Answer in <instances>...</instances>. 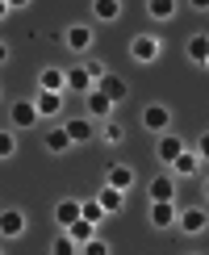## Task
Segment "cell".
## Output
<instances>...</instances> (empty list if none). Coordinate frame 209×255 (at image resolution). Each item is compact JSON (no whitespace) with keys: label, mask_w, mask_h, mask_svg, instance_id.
Instances as JSON below:
<instances>
[{"label":"cell","mask_w":209,"mask_h":255,"mask_svg":"<svg viewBox=\"0 0 209 255\" xmlns=\"http://www.w3.org/2000/svg\"><path fill=\"white\" fill-rule=\"evenodd\" d=\"M63 101H67V97H59V92H38V97H34V113H38V118H59Z\"/></svg>","instance_id":"cell-14"},{"label":"cell","mask_w":209,"mask_h":255,"mask_svg":"<svg viewBox=\"0 0 209 255\" xmlns=\"http://www.w3.org/2000/svg\"><path fill=\"white\" fill-rule=\"evenodd\" d=\"M113 109H117V105L104 97V92H97V88L84 97V118H88V122H109V118H113Z\"/></svg>","instance_id":"cell-3"},{"label":"cell","mask_w":209,"mask_h":255,"mask_svg":"<svg viewBox=\"0 0 209 255\" xmlns=\"http://www.w3.org/2000/svg\"><path fill=\"white\" fill-rule=\"evenodd\" d=\"M201 167H205V163H201V159H197V155L184 146V151H180V159L172 163V176H184V180H188V176H197V172H201Z\"/></svg>","instance_id":"cell-17"},{"label":"cell","mask_w":209,"mask_h":255,"mask_svg":"<svg viewBox=\"0 0 209 255\" xmlns=\"http://www.w3.org/2000/svg\"><path fill=\"white\" fill-rule=\"evenodd\" d=\"M50 255H80V247H76L67 235H59L55 243H50Z\"/></svg>","instance_id":"cell-29"},{"label":"cell","mask_w":209,"mask_h":255,"mask_svg":"<svg viewBox=\"0 0 209 255\" xmlns=\"http://www.w3.org/2000/svg\"><path fill=\"white\" fill-rule=\"evenodd\" d=\"M29 226V218L21 209H0V239H21Z\"/></svg>","instance_id":"cell-8"},{"label":"cell","mask_w":209,"mask_h":255,"mask_svg":"<svg viewBox=\"0 0 209 255\" xmlns=\"http://www.w3.org/2000/svg\"><path fill=\"white\" fill-rule=\"evenodd\" d=\"M55 222H59V230H67L71 222H80V201H71V197H63L59 205H55Z\"/></svg>","instance_id":"cell-18"},{"label":"cell","mask_w":209,"mask_h":255,"mask_svg":"<svg viewBox=\"0 0 209 255\" xmlns=\"http://www.w3.org/2000/svg\"><path fill=\"white\" fill-rule=\"evenodd\" d=\"M142 126H146L151 134H167V130H172V109L159 105V101L146 105V109H142Z\"/></svg>","instance_id":"cell-4"},{"label":"cell","mask_w":209,"mask_h":255,"mask_svg":"<svg viewBox=\"0 0 209 255\" xmlns=\"http://www.w3.org/2000/svg\"><path fill=\"white\" fill-rule=\"evenodd\" d=\"M97 92H104V97L117 105V101H125V92H130V88H125V80H121V76H113V71H109V76L97 84Z\"/></svg>","instance_id":"cell-20"},{"label":"cell","mask_w":209,"mask_h":255,"mask_svg":"<svg viewBox=\"0 0 209 255\" xmlns=\"http://www.w3.org/2000/svg\"><path fill=\"white\" fill-rule=\"evenodd\" d=\"M8 13H13V4H8V0H0V21H4Z\"/></svg>","instance_id":"cell-31"},{"label":"cell","mask_w":209,"mask_h":255,"mask_svg":"<svg viewBox=\"0 0 209 255\" xmlns=\"http://www.w3.org/2000/svg\"><path fill=\"white\" fill-rule=\"evenodd\" d=\"M0 255H4V247H0Z\"/></svg>","instance_id":"cell-34"},{"label":"cell","mask_w":209,"mask_h":255,"mask_svg":"<svg viewBox=\"0 0 209 255\" xmlns=\"http://www.w3.org/2000/svg\"><path fill=\"white\" fill-rule=\"evenodd\" d=\"M63 88H67L63 67H42L38 71V92H59V97H63Z\"/></svg>","instance_id":"cell-16"},{"label":"cell","mask_w":209,"mask_h":255,"mask_svg":"<svg viewBox=\"0 0 209 255\" xmlns=\"http://www.w3.org/2000/svg\"><path fill=\"white\" fill-rule=\"evenodd\" d=\"M159 55H163V42L155 38V34H134L130 38V59L134 63H146V67H151Z\"/></svg>","instance_id":"cell-1"},{"label":"cell","mask_w":209,"mask_h":255,"mask_svg":"<svg viewBox=\"0 0 209 255\" xmlns=\"http://www.w3.org/2000/svg\"><path fill=\"white\" fill-rule=\"evenodd\" d=\"M63 42H67V50H76V55H84V50H92V25H67V34H63Z\"/></svg>","instance_id":"cell-13"},{"label":"cell","mask_w":209,"mask_h":255,"mask_svg":"<svg viewBox=\"0 0 209 255\" xmlns=\"http://www.w3.org/2000/svg\"><path fill=\"white\" fill-rule=\"evenodd\" d=\"M38 122V113H34V101H13L8 105V130H29V126Z\"/></svg>","instance_id":"cell-7"},{"label":"cell","mask_w":209,"mask_h":255,"mask_svg":"<svg viewBox=\"0 0 209 255\" xmlns=\"http://www.w3.org/2000/svg\"><path fill=\"white\" fill-rule=\"evenodd\" d=\"M80 222H88V226H97V230H101V222H104V214H101L97 197H92V201H80Z\"/></svg>","instance_id":"cell-26"},{"label":"cell","mask_w":209,"mask_h":255,"mask_svg":"<svg viewBox=\"0 0 209 255\" xmlns=\"http://www.w3.org/2000/svg\"><path fill=\"white\" fill-rule=\"evenodd\" d=\"M97 205H101V214H104V218H109V214H121V209H125V193H117V188H109V184H101Z\"/></svg>","instance_id":"cell-15"},{"label":"cell","mask_w":209,"mask_h":255,"mask_svg":"<svg viewBox=\"0 0 209 255\" xmlns=\"http://www.w3.org/2000/svg\"><path fill=\"white\" fill-rule=\"evenodd\" d=\"M63 134H67L71 146H84V142H92V138H97V122H88V118H67Z\"/></svg>","instance_id":"cell-6"},{"label":"cell","mask_w":209,"mask_h":255,"mask_svg":"<svg viewBox=\"0 0 209 255\" xmlns=\"http://www.w3.org/2000/svg\"><path fill=\"white\" fill-rule=\"evenodd\" d=\"M97 138H101L104 146H121V142H125V126L109 118V122H101V130H97Z\"/></svg>","instance_id":"cell-21"},{"label":"cell","mask_w":209,"mask_h":255,"mask_svg":"<svg viewBox=\"0 0 209 255\" xmlns=\"http://www.w3.org/2000/svg\"><path fill=\"white\" fill-rule=\"evenodd\" d=\"M180 151H184V138L180 134H172V130L159 134V142H155V159H159L163 167H172L176 159H180Z\"/></svg>","instance_id":"cell-5"},{"label":"cell","mask_w":209,"mask_h":255,"mask_svg":"<svg viewBox=\"0 0 209 255\" xmlns=\"http://www.w3.org/2000/svg\"><path fill=\"white\" fill-rule=\"evenodd\" d=\"M4 63H8V46H4V42H0V67H4Z\"/></svg>","instance_id":"cell-32"},{"label":"cell","mask_w":209,"mask_h":255,"mask_svg":"<svg viewBox=\"0 0 209 255\" xmlns=\"http://www.w3.org/2000/svg\"><path fill=\"white\" fill-rule=\"evenodd\" d=\"M176 188H180V184H176V176L172 172H159L151 184H146V193H151V201H176Z\"/></svg>","instance_id":"cell-11"},{"label":"cell","mask_w":209,"mask_h":255,"mask_svg":"<svg viewBox=\"0 0 209 255\" xmlns=\"http://www.w3.org/2000/svg\"><path fill=\"white\" fill-rule=\"evenodd\" d=\"M13 155H17V134L0 130V159H13Z\"/></svg>","instance_id":"cell-28"},{"label":"cell","mask_w":209,"mask_h":255,"mask_svg":"<svg viewBox=\"0 0 209 255\" xmlns=\"http://www.w3.org/2000/svg\"><path fill=\"white\" fill-rule=\"evenodd\" d=\"M63 76H67V88H63V97H67V92H76V97H88V92L97 88V84L88 80V71H84V63H80V67H67Z\"/></svg>","instance_id":"cell-12"},{"label":"cell","mask_w":209,"mask_h":255,"mask_svg":"<svg viewBox=\"0 0 209 255\" xmlns=\"http://www.w3.org/2000/svg\"><path fill=\"white\" fill-rule=\"evenodd\" d=\"M92 17L97 21H117L121 17V0H92Z\"/></svg>","instance_id":"cell-23"},{"label":"cell","mask_w":209,"mask_h":255,"mask_svg":"<svg viewBox=\"0 0 209 255\" xmlns=\"http://www.w3.org/2000/svg\"><path fill=\"white\" fill-rule=\"evenodd\" d=\"M42 142H46V151H50V155H67V151H71V142H67V134H63V126L46 130V138H42Z\"/></svg>","instance_id":"cell-24"},{"label":"cell","mask_w":209,"mask_h":255,"mask_svg":"<svg viewBox=\"0 0 209 255\" xmlns=\"http://www.w3.org/2000/svg\"><path fill=\"white\" fill-rule=\"evenodd\" d=\"M176 8H180L176 0H151V4H146V13H151L155 21H172V17H176Z\"/></svg>","instance_id":"cell-25"},{"label":"cell","mask_w":209,"mask_h":255,"mask_svg":"<svg viewBox=\"0 0 209 255\" xmlns=\"http://www.w3.org/2000/svg\"><path fill=\"white\" fill-rule=\"evenodd\" d=\"M63 235H67L71 243H76V247H84V243H88V239H97L101 230H97V226H88V222H71V226L63 230Z\"/></svg>","instance_id":"cell-22"},{"label":"cell","mask_w":209,"mask_h":255,"mask_svg":"<svg viewBox=\"0 0 209 255\" xmlns=\"http://www.w3.org/2000/svg\"><path fill=\"white\" fill-rule=\"evenodd\" d=\"M80 255H113V247H109V243H104V239L97 235V239H88V243L80 247Z\"/></svg>","instance_id":"cell-27"},{"label":"cell","mask_w":209,"mask_h":255,"mask_svg":"<svg viewBox=\"0 0 209 255\" xmlns=\"http://www.w3.org/2000/svg\"><path fill=\"white\" fill-rule=\"evenodd\" d=\"M184 55L193 59L197 67H205V63H209V38L205 34H193V38H188V46H184Z\"/></svg>","instance_id":"cell-19"},{"label":"cell","mask_w":209,"mask_h":255,"mask_svg":"<svg viewBox=\"0 0 209 255\" xmlns=\"http://www.w3.org/2000/svg\"><path fill=\"white\" fill-rule=\"evenodd\" d=\"M151 226L155 230H172L176 226V201H151Z\"/></svg>","instance_id":"cell-10"},{"label":"cell","mask_w":209,"mask_h":255,"mask_svg":"<svg viewBox=\"0 0 209 255\" xmlns=\"http://www.w3.org/2000/svg\"><path fill=\"white\" fill-rule=\"evenodd\" d=\"M84 71H88V80H92V84H101L104 76H109V67H104L101 59H88V63H84Z\"/></svg>","instance_id":"cell-30"},{"label":"cell","mask_w":209,"mask_h":255,"mask_svg":"<svg viewBox=\"0 0 209 255\" xmlns=\"http://www.w3.org/2000/svg\"><path fill=\"white\" fill-rule=\"evenodd\" d=\"M134 180H138V176H134V167H130V163H113L109 172H104V184H109V188H117V193H130V188H134Z\"/></svg>","instance_id":"cell-9"},{"label":"cell","mask_w":209,"mask_h":255,"mask_svg":"<svg viewBox=\"0 0 209 255\" xmlns=\"http://www.w3.org/2000/svg\"><path fill=\"white\" fill-rule=\"evenodd\" d=\"M176 226H180V235H205V226H209V214H205L201 205L176 209Z\"/></svg>","instance_id":"cell-2"},{"label":"cell","mask_w":209,"mask_h":255,"mask_svg":"<svg viewBox=\"0 0 209 255\" xmlns=\"http://www.w3.org/2000/svg\"><path fill=\"white\" fill-rule=\"evenodd\" d=\"M188 255H201V251H188Z\"/></svg>","instance_id":"cell-33"}]
</instances>
